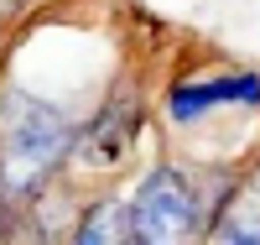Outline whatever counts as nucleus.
<instances>
[{
    "label": "nucleus",
    "instance_id": "obj_1",
    "mask_svg": "<svg viewBox=\"0 0 260 245\" xmlns=\"http://www.w3.org/2000/svg\"><path fill=\"white\" fill-rule=\"evenodd\" d=\"M73 151V125L31 94L0 99V193L31 198Z\"/></svg>",
    "mask_w": 260,
    "mask_h": 245
},
{
    "label": "nucleus",
    "instance_id": "obj_2",
    "mask_svg": "<svg viewBox=\"0 0 260 245\" xmlns=\"http://www.w3.org/2000/svg\"><path fill=\"white\" fill-rule=\"evenodd\" d=\"M130 204H136V240H151V245L192 240L198 225H203V214H198V188H192L187 172H177V167L146 172Z\"/></svg>",
    "mask_w": 260,
    "mask_h": 245
},
{
    "label": "nucleus",
    "instance_id": "obj_3",
    "mask_svg": "<svg viewBox=\"0 0 260 245\" xmlns=\"http://www.w3.org/2000/svg\"><path fill=\"white\" fill-rule=\"evenodd\" d=\"M255 104L260 99V78H208V84H182V89H172V120H198L208 115V110H219V104Z\"/></svg>",
    "mask_w": 260,
    "mask_h": 245
},
{
    "label": "nucleus",
    "instance_id": "obj_4",
    "mask_svg": "<svg viewBox=\"0 0 260 245\" xmlns=\"http://www.w3.org/2000/svg\"><path fill=\"white\" fill-rule=\"evenodd\" d=\"M213 235L229 245H260V167L240 177V188L229 193V204L213 219Z\"/></svg>",
    "mask_w": 260,
    "mask_h": 245
},
{
    "label": "nucleus",
    "instance_id": "obj_5",
    "mask_svg": "<svg viewBox=\"0 0 260 245\" xmlns=\"http://www.w3.org/2000/svg\"><path fill=\"white\" fill-rule=\"evenodd\" d=\"M78 240L83 245H94V240H136V204L130 198H110L104 209H94L78 225Z\"/></svg>",
    "mask_w": 260,
    "mask_h": 245
}]
</instances>
